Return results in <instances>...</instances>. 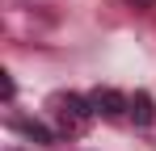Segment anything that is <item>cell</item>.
<instances>
[{"instance_id":"6da1fadb","label":"cell","mask_w":156,"mask_h":151,"mask_svg":"<svg viewBox=\"0 0 156 151\" xmlns=\"http://www.w3.org/2000/svg\"><path fill=\"white\" fill-rule=\"evenodd\" d=\"M51 118H55V126L63 134H80L89 126V118H93V105L80 101L76 92H55L51 97Z\"/></svg>"},{"instance_id":"7a4b0ae2","label":"cell","mask_w":156,"mask_h":151,"mask_svg":"<svg viewBox=\"0 0 156 151\" xmlns=\"http://www.w3.org/2000/svg\"><path fill=\"white\" fill-rule=\"evenodd\" d=\"M89 105H93V113H101V118H122V113H131V97H122L118 88H97V92L89 97Z\"/></svg>"},{"instance_id":"3957f363","label":"cell","mask_w":156,"mask_h":151,"mask_svg":"<svg viewBox=\"0 0 156 151\" xmlns=\"http://www.w3.org/2000/svg\"><path fill=\"white\" fill-rule=\"evenodd\" d=\"M131 118H135L139 126L156 122V101L148 97V92H135V97H131Z\"/></svg>"},{"instance_id":"277c9868","label":"cell","mask_w":156,"mask_h":151,"mask_svg":"<svg viewBox=\"0 0 156 151\" xmlns=\"http://www.w3.org/2000/svg\"><path fill=\"white\" fill-rule=\"evenodd\" d=\"M21 130H26L30 139H38V143H51V139H55L51 130H47V126H38V122H21Z\"/></svg>"},{"instance_id":"5b68a950","label":"cell","mask_w":156,"mask_h":151,"mask_svg":"<svg viewBox=\"0 0 156 151\" xmlns=\"http://www.w3.org/2000/svg\"><path fill=\"white\" fill-rule=\"evenodd\" d=\"M139 4H156V0H139Z\"/></svg>"}]
</instances>
